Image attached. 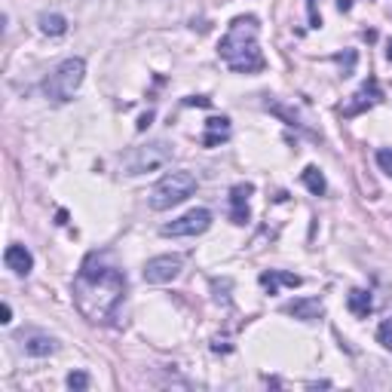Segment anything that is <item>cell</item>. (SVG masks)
Listing matches in <instances>:
<instances>
[{
	"label": "cell",
	"instance_id": "1",
	"mask_svg": "<svg viewBox=\"0 0 392 392\" xmlns=\"http://www.w3.org/2000/svg\"><path fill=\"white\" fill-rule=\"evenodd\" d=\"M257 31H261V25H257L255 15H236L230 22L227 34L218 43V55L230 65V71L255 74L264 68V55L257 49Z\"/></svg>",
	"mask_w": 392,
	"mask_h": 392
},
{
	"label": "cell",
	"instance_id": "2",
	"mask_svg": "<svg viewBox=\"0 0 392 392\" xmlns=\"http://www.w3.org/2000/svg\"><path fill=\"white\" fill-rule=\"evenodd\" d=\"M196 187H199V181H196V175L194 172H169L165 178L156 181V187L150 190V208L154 212H165V208H172V205H181L187 196H194L196 194Z\"/></svg>",
	"mask_w": 392,
	"mask_h": 392
},
{
	"label": "cell",
	"instance_id": "3",
	"mask_svg": "<svg viewBox=\"0 0 392 392\" xmlns=\"http://www.w3.org/2000/svg\"><path fill=\"white\" fill-rule=\"evenodd\" d=\"M83 77H86V62H83V58H65V62L55 65L53 74L43 80V93L49 102L65 104V102H71L74 93L80 89Z\"/></svg>",
	"mask_w": 392,
	"mask_h": 392
},
{
	"label": "cell",
	"instance_id": "4",
	"mask_svg": "<svg viewBox=\"0 0 392 392\" xmlns=\"http://www.w3.org/2000/svg\"><path fill=\"white\" fill-rule=\"evenodd\" d=\"M172 160V147L165 141H154V144L144 147H132L126 156H123V175H144L165 165Z\"/></svg>",
	"mask_w": 392,
	"mask_h": 392
},
{
	"label": "cell",
	"instance_id": "5",
	"mask_svg": "<svg viewBox=\"0 0 392 392\" xmlns=\"http://www.w3.org/2000/svg\"><path fill=\"white\" fill-rule=\"evenodd\" d=\"M212 227V212L208 208H190L187 215H181L178 221L165 224L160 230L163 236H199V233H205Z\"/></svg>",
	"mask_w": 392,
	"mask_h": 392
},
{
	"label": "cell",
	"instance_id": "6",
	"mask_svg": "<svg viewBox=\"0 0 392 392\" xmlns=\"http://www.w3.org/2000/svg\"><path fill=\"white\" fill-rule=\"evenodd\" d=\"M181 266H184V257H181V255L150 257V261L144 264V282H150V285H165V282L178 279Z\"/></svg>",
	"mask_w": 392,
	"mask_h": 392
},
{
	"label": "cell",
	"instance_id": "7",
	"mask_svg": "<svg viewBox=\"0 0 392 392\" xmlns=\"http://www.w3.org/2000/svg\"><path fill=\"white\" fill-rule=\"evenodd\" d=\"M285 313L300 322H316L325 316V304H322V297H297L291 304H285Z\"/></svg>",
	"mask_w": 392,
	"mask_h": 392
},
{
	"label": "cell",
	"instance_id": "8",
	"mask_svg": "<svg viewBox=\"0 0 392 392\" xmlns=\"http://www.w3.org/2000/svg\"><path fill=\"white\" fill-rule=\"evenodd\" d=\"M255 194V187L252 184H236L230 190V221L233 224H239V227H243V224H248V218H252V212H248V196Z\"/></svg>",
	"mask_w": 392,
	"mask_h": 392
},
{
	"label": "cell",
	"instance_id": "9",
	"mask_svg": "<svg viewBox=\"0 0 392 392\" xmlns=\"http://www.w3.org/2000/svg\"><path fill=\"white\" fill-rule=\"evenodd\" d=\"M383 98V93H380V86H377V80H368L365 83L362 89H358V93L353 95V102H349L346 107H344V116H356V114H362L365 107H371V104H377Z\"/></svg>",
	"mask_w": 392,
	"mask_h": 392
},
{
	"label": "cell",
	"instance_id": "10",
	"mask_svg": "<svg viewBox=\"0 0 392 392\" xmlns=\"http://www.w3.org/2000/svg\"><path fill=\"white\" fill-rule=\"evenodd\" d=\"M4 261L13 273H19V276H28V273L34 270V257H31V252L25 245H10L4 252Z\"/></svg>",
	"mask_w": 392,
	"mask_h": 392
},
{
	"label": "cell",
	"instance_id": "11",
	"mask_svg": "<svg viewBox=\"0 0 392 392\" xmlns=\"http://www.w3.org/2000/svg\"><path fill=\"white\" fill-rule=\"evenodd\" d=\"M22 349L28 356H34V358H43V356H53L55 349H58V344L49 334H22Z\"/></svg>",
	"mask_w": 392,
	"mask_h": 392
},
{
	"label": "cell",
	"instance_id": "12",
	"mask_svg": "<svg viewBox=\"0 0 392 392\" xmlns=\"http://www.w3.org/2000/svg\"><path fill=\"white\" fill-rule=\"evenodd\" d=\"M300 279L297 273H285V270H270V273H261V285L270 291V295H276L279 285H288V288H297L300 285Z\"/></svg>",
	"mask_w": 392,
	"mask_h": 392
},
{
	"label": "cell",
	"instance_id": "13",
	"mask_svg": "<svg viewBox=\"0 0 392 392\" xmlns=\"http://www.w3.org/2000/svg\"><path fill=\"white\" fill-rule=\"evenodd\" d=\"M205 138H203V144L205 147H218L221 141H227L230 138V120L227 116H212V120H205Z\"/></svg>",
	"mask_w": 392,
	"mask_h": 392
},
{
	"label": "cell",
	"instance_id": "14",
	"mask_svg": "<svg viewBox=\"0 0 392 392\" xmlns=\"http://www.w3.org/2000/svg\"><path fill=\"white\" fill-rule=\"evenodd\" d=\"M346 306H349V313H353L356 319H368V313L374 310V300H371V295L365 288H353L349 291V297H346Z\"/></svg>",
	"mask_w": 392,
	"mask_h": 392
},
{
	"label": "cell",
	"instance_id": "15",
	"mask_svg": "<svg viewBox=\"0 0 392 392\" xmlns=\"http://www.w3.org/2000/svg\"><path fill=\"white\" fill-rule=\"evenodd\" d=\"M37 22H40V31L49 34V37H58V34H65V31H68V19H65V15H58V13H43Z\"/></svg>",
	"mask_w": 392,
	"mask_h": 392
},
{
	"label": "cell",
	"instance_id": "16",
	"mask_svg": "<svg viewBox=\"0 0 392 392\" xmlns=\"http://www.w3.org/2000/svg\"><path fill=\"white\" fill-rule=\"evenodd\" d=\"M300 181H304L306 190H310L313 196H325V190H328V184H325V175L316 169V165H306L304 175H300Z\"/></svg>",
	"mask_w": 392,
	"mask_h": 392
},
{
	"label": "cell",
	"instance_id": "17",
	"mask_svg": "<svg viewBox=\"0 0 392 392\" xmlns=\"http://www.w3.org/2000/svg\"><path fill=\"white\" fill-rule=\"evenodd\" d=\"M377 344H380L383 349H392V316L380 322V328H377Z\"/></svg>",
	"mask_w": 392,
	"mask_h": 392
},
{
	"label": "cell",
	"instance_id": "18",
	"mask_svg": "<svg viewBox=\"0 0 392 392\" xmlns=\"http://www.w3.org/2000/svg\"><path fill=\"white\" fill-rule=\"evenodd\" d=\"M68 389H74V392L89 389V374L86 371H71L68 374Z\"/></svg>",
	"mask_w": 392,
	"mask_h": 392
},
{
	"label": "cell",
	"instance_id": "19",
	"mask_svg": "<svg viewBox=\"0 0 392 392\" xmlns=\"http://www.w3.org/2000/svg\"><path fill=\"white\" fill-rule=\"evenodd\" d=\"M377 165L383 172L392 178V147H383V150H377Z\"/></svg>",
	"mask_w": 392,
	"mask_h": 392
},
{
	"label": "cell",
	"instance_id": "20",
	"mask_svg": "<svg viewBox=\"0 0 392 392\" xmlns=\"http://www.w3.org/2000/svg\"><path fill=\"white\" fill-rule=\"evenodd\" d=\"M306 10H310V28H322V15H319V4L306 0Z\"/></svg>",
	"mask_w": 392,
	"mask_h": 392
},
{
	"label": "cell",
	"instance_id": "21",
	"mask_svg": "<svg viewBox=\"0 0 392 392\" xmlns=\"http://www.w3.org/2000/svg\"><path fill=\"white\" fill-rule=\"evenodd\" d=\"M337 62L344 65V77H349V74H353V68H356V53L349 49L346 55H337Z\"/></svg>",
	"mask_w": 392,
	"mask_h": 392
},
{
	"label": "cell",
	"instance_id": "22",
	"mask_svg": "<svg viewBox=\"0 0 392 392\" xmlns=\"http://www.w3.org/2000/svg\"><path fill=\"white\" fill-rule=\"evenodd\" d=\"M150 120H154V111H147V114H141V120H138V132H144L150 126Z\"/></svg>",
	"mask_w": 392,
	"mask_h": 392
},
{
	"label": "cell",
	"instance_id": "23",
	"mask_svg": "<svg viewBox=\"0 0 392 392\" xmlns=\"http://www.w3.org/2000/svg\"><path fill=\"white\" fill-rule=\"evenodd\" d=\"M184 104H199V107H208V104H212V102H208L205 95H194V98H187Z\"/></svg>",
	"mask_w": 392,
	"mask_h": 392
},
{
	"label": "cell",
	"instance_id": "24",
	"mask_svg": "<svg viewBox=\"0 0 392 392\" xmlns=\"http://www.w3.org/2000/svg\"><path fill=\"white\" fill-rule=\"evenodd\" d=\"M0 316H4V319H0L4 325H6V322H13V306H10V304H4V306H0Z\"/></svg>",
	"mask_w": 392,
	"mask_h": 392
},
{
	"label": "cell",
	"instance_id": "25",
	"mask_svg": "<svg viewBox=\"0 0 392 392\" xmlns=\"http://www.w3.org/2000/svg\"><path fill=\"white\" fill-rule=\"evenodd\" d=\"M349 6H353V0H337V10L340 13H349Z\"/></svg>",
	"mask_w": 392,
	"mask_h": 392
},
{
	"label": "cell",
	"instance_id": "26",
	"mask_svg": "<svg viewBox=\"0 0 392 392\" xmlns=\"http://www.w3.org/2000/svg\"><path fill=\"white\" fill-rule=\"evenodd\" d=\"M386 58H389V62H392V40H389V43H386Z\"/></svg>",
	"mask_w": 392,
	"mask_h": 392
}]
</instances>
